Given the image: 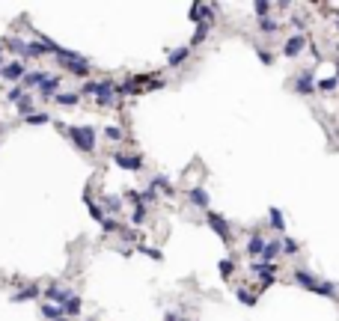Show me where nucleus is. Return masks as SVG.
<instances>
[{
	"instance_id": "a18cd8bd",
	"label": "nucleus",
	"mask_w": 339,
	"mask_h": 321,
	"mask_svg": "<svg viewBox=\"0 0 339 321\" xmlns=\"http://www.w3.org/2000/svg\"><path fill=\"white\" fill-rule=\"evenodd\" d=\"M336 27H339V18H336Z\"/></svg>"
},
{
	"instance_id": "58836bf2",
	"label": "nucleus",
	"mask_w": 339,
	"mask_h": 321,
	"mask_svg": "<svg viewBox=\"0 0 339 321\" xmlns=\"http://www.w3.org/2000/svg\"><path fill=\"white\" fill-rule=\"evenodd\" d=\"M217 271H220V277H229V274L235 271V262H232V259H223V262L217 265Z\"/></svg>"
},
{
	"instance_id": "a19ab883",
	"label": "nucleus",
	"mask_w": 339,
	"mask_h": 321,
	"mask_svg": "<svg viewBox=\"0 0 339 321\" xmlns=\"http://www.w3.org/2000/svg\"><path fill=\"white\" fill-rule=\"evenodd\" d=\"M292 27H295V30H298V33H304L306 21H304V18H301V15H295V18H292Z\"/></svg>"
},
{
	"instance_id": "1a4fd4ad",
	"label": "nucleus",
	"mask_w": 339,
	"mask_h": 321,
	"mask_svg": "<svg viewBox=\"0 0 339 321\" xmlns=\"http://www.w3.org/2000/svg\"><path fill=\"white\" fill-rule=\"evenodd\" d=\"M304 48H306V36H304V33H295V36H289V39H286L283 54H286V57H298V54H304Z\"/></svg>"
},
{
	"instance_id": "7ed1b4c3",
	"label": "nucleus",
	"mask_w": 339,
	"mask_h": 321,
	"mask_svg": "<svg viewBox=\"0 0 339 321\" xmlns=\"http://www.w3.org/2000/svg\"><path fill=\"white\" fill-rule=\"evenodd\" d=\"M205 223L220 235V241H223V244H229V235H232V232H229V223H226V217H223V214H217V211H211V208H208V211H205Z\"/></svg>"
},
{
	"instance_id": "4be33fe9",
	"label": "nucleus",
	"mask_w": 339,
	"mask_h": 321,
	"mask_svg": "<svg viewBox=\"0 0 339 321\" xmlns=\"http://www.w3.org/2000/svg\"><path fill=\"white\" fill-rule=\"evenodd\" d=\"M104 214H113V217H116V214H119V211H122V199H119V196H104Z\"/></svg>"
},
{
	"instance_id": "20e7f679",
	"label": "nucleus",
	"mask_w": 339,
	"mask_h": 321,
	"mask_svg": "<svg viewBox=\"0 0 339 321\" xmlns=\"http://www.w3.org/2000/svg\"><path fill=\"white\" fill-rule=\"evenodd\" d=\"M315 71L312 68H304V71H298V77H295V93L298 96H312L315 93Z\"/></svg>"
},
{
	"instance_id": "412c9836",
	"label": "nucleus",
	"mask_w": 339,
	"mask_h": 321,
	"mask_svg": "<svg viewBox=\"0 0 339 321\" xmlns=\"http://www.w3.org/2000/svg\"><path fill=\"white\" fill-rule=\"evenodd\" d=\"M87 208H90V217H93L96 223H104V220H107V214H104V208H102V205H99V202H93V199H90V193H87Z\"/></svg>"
},
{
	"instance_id": "39448f33",
	"label": "nucleus",
	"mask_w": 339,
	"mask_h": 321,
	"mask_svg": "<svg viewBox=\"0 0 339 321\" xmlns=\"http://www.w3.org/2000/svg\"><path fill=\"white\" fill-rule=\"evenodd\" d=\"M116 98H119V87H116L113 81H102L96 101H99L102 107H113V104H116Z\"/></svg>"
},
{
	"instance_id": "a878e982",
	"label": "nucleus",
	"mask_w": 339,
	"mask_h": 321,
	"mask_svg": "<svg viewBox=\"0 0 339 321\" xmlns=\"http://www.w3.org/2000/svg\"><path fill=\"white\" fill-rule=\"evenodd\" d=\"M256 27H259L262 33H277V30H280V21L268 15V18H259V21H256Z\"/></svg>"
},
{
	"instance_id": "79ce46f5",
	"label": "nucleus",
	"mask_w": 339,
	"mask_h": 321,
	"mask_svg": "<svg viewBox=\"0 0 339 321\" xmlns=\"http://www.w3.org/2000/svg\"><path fill=\"white\" fill-rule=\"evenodd\" d=\"M256 54H259V60H262V63H265V65H271V63H274V57H271V54H268V51H262V48H256Z\"/></svg>"
},
{
	"instance_id": "4468645a",
	"label": "nucleus",
	"mask_w": 339,
	"mask_h": 321,
	"mask_svg": "<svg viewBox=\"0 0 339 321\" xmlns=\"http://www.w3.org/2000/svg\"><path fill=\"white\" fill-rule=\"evenodd\" d=\"M42 315H45L48 321H68L66 312H63V306H60V303H51V300L42 303Z\"/></svg>"
},
{
	"instance_id": "0eeeda50",
	"label": "nucleus",
	"mask_w": 339,
	"mask_h": 321,
	"mask_svg": "<svg viewBox=\"0 0 339 321\" xmlns=\"http://www.w3.org/2000/svg\"><path fill=\"white\" fill-rule=\"evenodd\" d=\"M113 164L128 170V173H140L143 170V155H125V152H113Z\"/></svg>"
},
{
	"instance_id": "9d476101",
	"label": "nucleus",
	"mask_w": 339,
	"mask_h": 321,
	"mask_svg": "<svg viewBox=\"0 0 339 321\" xmlns=\"http://www.w3.org/2000/svg\"><path fill=\"white\" fill-rule=\"evenodd\" d=\"M45 294H48V300H51V303H60V306H63L66 300H71V297H74V294H71V289H63V286H57V283H51V286L45 289Z\"/></svg>"
},
{
	"instance_id": "c85d7f7f",
	"label": "nucleus",
	"mask_w": 339,
	"mask_h": 321,
	"mask_svg": "<svg viewBox=\"0 0 339 321\" xmlns=\"http://www.w3.org/2000/svg\"><path fill=\"white\" fill-rule=\"evenodd\" d=\"M119 238H122V241H128V244H137V247H140L143 232H140V229H122V232H119Z\"/></svg>"
},
{
	"instance_id": "aec40b11",
	"label": "nucleus",
	"mask_w": 339,
	"mask_h": 321,
	"mask_svg": "<svg viewBox=\"0 0 339 321\" xmlns=\"http://www.w3.org/2000/svg\"><path fill=\"white\" fill-rule=\"evenodd\" d=\"M149 188H152L155 193H158V191H161V193H167V196H173V193H176V191H173V185H170V179H167V176H155Z\"/></svg>"
},
{
	"instance_id": "f3484780",
	"label": "nucleus",
	"mask_w": 339,
	"mask_h": 321,
	"mask_svg": "<svg viewBox=\"0 0 339 321\" xmlns=\"http://www.w3.org/2000/svg\"><path fill=\"white\" fill-rule=\"evenodd\" d=\"M268 223H271V229L280 232V238H283V232H286V217H283L280 208H268Z\"/></svg>"
},
{
	"instance_id": "6ab92c4d",
	"label": "nucleus",
	"mask_w": 339,
	"mask_h": 321,
	"mask_svg": "<svg viewBox=\"0 0 339 321\" xmlns=\"http://www.w3.org/2000/svg\"><path fill=\"white\" fill-rule=\"evenodd\" d=\"M45 77H48V71H45V68H36V71H27V74H24V81H21V87H39V84H42Z\"/></svg>"
},
{
	"instance_id": "473e14b6",
	"label": "nucleus",
	"mask_w": 339,
	"mask_h": 321,
	"mask_svg": "<svg viewBox=\"0 0 339 321\" xmlns=\"http://www.w3.org/2000/svg\"><path fill=\"white\" fill-rule=\"evenodd\" d=\"M235 294H238V300H241L244 306H256V300H259L256 294H250L247 289H235Z\"/></svg>"
},
{
	"instance_id": "423d86ee",
	"label": "nucleus",
	"mask_w": 339,
	"mask_h": 321,
	"mask_svg": "<svg viewBox=\"0 0 339 321\" xmlns=\"http://www.w3.org/2000/svg\"><path fill=\"white\" fill-rule=\"evenodd\" d=\"M24 74H27V65L21 63V60H12V63L0 65V77H3V81H15V84H21V81H24Z\"/></svg>"
},
{
	"instance_id": "b1692460",
	"label": "nucleus",
	"mask_w": 339,
	"mask_h": 321,
	"mask_svg": "<svg viewBox=\"0 0 339 321\" xmlns=\"http://www.w3.org/2000/svg\"><path fill=\"white\" fill-rule=\"evenodd\" d=\"M63 312H66V318H77L80 315V297H71L63 303Z\"/></svg>"
},
{
	"instance_id": "7c9ffc66",
	"label": "nucleus",
	"mask_w": 339,
	"mask_h": 321,
	"mask_svg": "<svg viewBox=\"0 0 339 321\" xmlns=\"http://www.w3.org/2000/svg\"><path fill=\"white\" fill-rule=\"evenodd\" d=\"M99 87H102L99 81H87V84L80 87V98H83V96H87V98H96V96H99Z\"/></svg>"
},
{
	"instance_id": "72a5a7b5",
	"label": "nucleus",
	"mask_w": 339,
	"mask_h": 321,
	"mask_svg": "<svg viewBox=\"0 0 339 321\" xmlns=\"http://www.w3.org/2000/svg\"><path fill=\"white\" fill-rule=\"evenodd\" d=\"M336 87H339L336 77H324V81H318V87H315V90H318V93H333Z\"/></svg>"
},
{
	"instance_id": "5701e85b",
	"label": "nucleus",
	"mask_w": 339,
	"mask_h": 321,
	"mask_svg": "<svg viewBox=\"0 0 339 321\" xmlns=\"http://www.w3.org/2000/svg\"><path fill=\"white\" fill-rule=\"evenodd\" d=\"M146 217H149V208H146V202L134 205V211H131V223H134V226H143V223H146Z\"/></svg>"
},
{
	"instance_id": "dca6fc26",
	"label": "nucleus",
	"mask_w": 339,
	"mask_h": 321,
	"mask_svg": "<svg viewBox=\"0 0 339 321\" xmlns=\"http://www.w3.org/2000/svg\"><path fill=\"white\" fill-rule=\"evenodd\" d=\"M188 199H191L197 208H205V211H208V191H205V188H188Z\"/></svg>"
},
{
	"instance_id": "f03ea898",
	"label": "nucleus",
	"mask_w": 339,
	"mask_h": 321,
	"mask_svg": "<svg viewBox=\"0 0 339 321\" xmlns=\"http://www.w3.org/2000/svg\"><path fill=\"white\" fill-rule=\"evenodd\" d=\"M57 60L66 65L68 74H74V77H90V60L87 57H80V54H74V51H68V48H60L57 51Z\"/></svg>"
},
{
	"instance_id": "2f4dec72",
	"label": "nucleus",
	"mask_w": 339,
	"mask_h": 321,
	"mask_svg": "<svg viewBox=\"0 0 339 321\" xmlns=\"http://www.w3.org/2000/svg\"><path fill=\"white\" fill-rule=\"evenodd\" d=\"M253 9H256V15H259V18H268V15H271V9H274V3H268V0H256V3H253Z\"/></svg>"
},
{
	"instance_id": "c756f323",
	"label": "nucleus",
	"mask_w": 339,
	"mask_h": 321,
	"mask_svg": "<svg viewBox=\"0 0 339 321\" xmlns=\"http://www.w3.org/2000/svg\"><path fill=\"white\" fill-rule=\"evenodd\" d=\"M280 244H283V253H289V256H295V253L301 250V244H298L295 238H289V235H283V238H280Z\"/></svg>"
},
{
	"instance_id": "bb28decb",
	"label": "nucleus",
	"mask_w": 339,
	"mask_h": 321,
	"mask_svg": "<svg viewBox=\"0 0 339 321\" xmlns=\"http://www.w3.org/2000/svg\"><path fill=\"white\" fill-rule=\"evenodd\" d=\"M18 113L27 119V116H33L36 110H33V96H24L21 101H18Z\"/></svg>"
},
{
	"instance_id": "f704fd0d",
	"label": "nucleus",
	"mask_w": 339,
	"mask_h": 321,
	"mask_svg": "<svg viewBox=\"0 0 339 321\" xmlns=\"http://www.w3.org/2000/svg\"><path fill=\"white\" fill-rule=\"evenodd\" d=\"M102 229H104V232H113V235H119V232H122L125 226L119 223L116 217H107V220H104V223H102Z\"/></svg>"
},
{
	"instance_id": "2eb2a0df",
	"label": "nucleus",
	"mask_w": 339,
	"mask_h": 321,
	"mask_svg": "<svg viewBox=\"0 0 339 321\" xmlns=\"http://www.w3.org/2000/svg\"><path fill=\"white\" fill-rule=\"evenodd\" d=\"M57 87H60V81H57L54 74H48V77L39 84V96L42 98H57Z\"/></svg>"
},
{
	"instance_id": "cd10ccee",
	"label": "nucleus",
	"mask_w": 339,
	"mask_h": 321,
	"mask_svg": "<svg viewBox=\"0 0 339 321\" xmlns=\"http://www.w3.org/2000/svg\"><path fill=\"white\" fill-rule=\"evenodd\" d=\"M24 122H27V125H48V122H51V113H45V110H36L33 116H27Z\"/></svg>"
},
{
	"instance_id": "49530a36",
	"label": "nucleus",
	"mask_w": 339,
	"mask_h": 321,
	"mask_svg": "<svg viewBox=\"0 0 339 321\" xmlns=\"http://www.w3.org/2000/svg\"><path fill=\"white\" fill-rule=\"evenodd\" d=\"M179 321H188V318H179Z\"/></svg>"
},
{
	"instance_id": "de8ad7c7",
	"label": "nucleus",
	"mask_w": 339,
	"mask_h": 321,
	"mask_svg": "<svg viewBox=\"0 0 339 321\" xmlns=\"http://www.w3.org/2000/svg\"><path fill=\"white\" fill-rule=\"evenodd\" d=\"M336 51H339V45H336Z\"/></svg>"
},
{
	"instance_id": "9b49d317",
	"label": "nucleus",
	"mask_w": 339,
	"mask_h": 321,
	"mask_svg": "<svg viewBox=\"0 0 339 321\" xmlns=\"http://www.w3.org/2000/svg\"><path fill=\"white\" fill-rule=\"evenodd\" d=\"M265 247H268V241H265V235H259V232H253V235H250V241H247V256H253V259H262V253H265Z\"/></svg>"
},
{
	"instance_id": "e433bc0d",
	"label": "nucleus",
	"mask_w": 339,
	"mask_h": 321,
	"mask_svg": "<svg viewBox=\"0 0 339 321\" xmlns=\"http://www.w3.org/2000/svg\"><path fill=\"white\" fill-rule=\"evenodd\" d=\"M24 96H27V93H24V87L18 84V87H12V90L6 93V101H12V104H18V101H21V98H24Z\"/></svg>"
},
{
	"instance_id": "f257e3e1",
	"label": "nucleus",
	"mask_w": 339,
	"mask_h": 321,
	"mask_svg": "<svg viewBox=\"0 0 339 321\" xmlns=\"http://www.w3.org/2000/svg\"><path fill=\"white\" fill-rule=\"evenodd\" d=\"M57 128L66 134L68 140L74 143V149H80V152H96V131L90 128V125H57Z\"/></svg>"
},
{
	"instance_id": "37998d69",
	"label": "nucleus",
	"mask_w": 339,
	"mask_h": 321,
	"mask_svg": "<svg viewBox=\"0 0 339 321\" xmlns=\"http://www.w3.org/2000/svg\"><path fill=\"white\" fill-rule=\"evenodd\" d=\"M164 321H179V312H167V315H164Z\"/></svg>"
},
{
	"instance_id": "a211bd4d",
	"label": "nucleus",
	"mask_w": 339,
	"mask_h": 321,
	"mask_svg": "<svg viewBox=\"0 0 339 321\" xmlns=\"http://www.w3.org/2000/svg\"><path fill=\"white\" fill-rule=\"evenodd\" d=\"M280 250H283L280 238H277V241H268V247H265V253H262V262H265V265H277V256H280Z\"/></svg>"
},
{
	"instance_id": "f8f14e48",
	"label": "nucleus",
	"mask_w": 339,
	"mask_h": 321,
	"mask_svg": "<svg viewBox=\"0 0 339 321\" xmlns=\"http://www.w3.org/2000/svg\"><path fill=\"white\" fill-rule=\"evenodd\" d=\"M191 45H182V48H176V51H170L167 54V63H170V68H179L182 63H188V57H191Z\"/></svg>"
},
{
	"instance_id": "393cba45",
	"label": "nucleus",
	"mask_w": 339,
	"mask_h": 321,
	"mask_svg": "<svg viewBox=\"0 0 339 321\" xmlns=\"http://www.w3.org/2000/svg\"><path fill=\"white\" fill-rule=\"evenodd\" d=\"M54 101H57V104H63V107H74V104L80 101V93H57Z\"/></svg>"
},
{
	"instance_id": "c9c22d12",
	"label": "nucleus",
	"mask_w": 339,
	"mask_h": 321,
	"mask_svg": "<svg viewBox=\"0 0 339 321\" xmlns=\"http://www.w3.org/2000/svg\"><path fill=\"white\" fill-rule=\"evenodd\" d=\"M208 33H211V24H200V27H197V33H194V39H191V48H194V45H200Z\"/></svg>"
},
{
	"instance_id": "ea45409f",
	"label": "nucleus",
	"mask_w": 339,
	"mask_h": 321,
	"mask_svg": "<svg viewBox=\"0 0 339 321\" xmlns=\"http://www.w3.org/2000/svg\"><path fill=\"white\" fill-rule=\"evenodd\" d=\"M36 294H39V286H27L21 294H15L12 300H27V297H36Z\"/></svg>"
},
{
	"instance_id": "4c0bfd02",
	"label": "nucleus",
	"mask_w": 339,
	"mask_h": 321,
	"mask_svg": "<svg viewBox=\"0 0 339 321\" xmlns=\"http://www.w3.org/2000/svg\"><path fill=\"white\" fill-rule=\"evenodd\" d=\"M104 137H107L110 143H119V140H122V128H119V125H107V128H104Z\"/></svg>"
},
{
	"instance_id": "c03bdc74",
	"label": "nucleus",
	"mask_w": 339,
	"mask_h": 321,
	"mask_svg": "<svg viewBox=\"0 0 339 321\" xmlns=\"http://www.w3.org/2000/svg\"><path fill=\"white\" fill-rule=\"evenodd\" d=\"M0 60H3V45H0Z\"/></svg>"
},
{
	"instance_id": "ddd939ff",
	"label": "nucleus",
	"mask_w": 339,
	"mask_h": 321,
	"mask_svg": "<svg viewBox=\"0 0 339 321\" xmlns=\"http://www.w3.org/2000/svg\"><path fill=\"white\" fill-rule=\"evenodd\" d=\"M3 45H6L9 51H15L18 57H30V42H24V39H18V36H9V39H3Z\"/></svg>"
},
{
	"instance_id": "6e6552de",
	"label": "nucleus",
	"mask_w": 339,
	"mask_h": 321,
	"mask_svg": "<svg viewBox=\"0 0 339 321\" xmlns=\"http://www.w3.org/2000/svg\"><path fill=\"white\" fill-rule=\"evenodd\" d=\"M292 280L306 291H318V286H321V280H315V277H312L309 271H304V268H295V271H292Z\"/></svg>"
}]
</instances>
